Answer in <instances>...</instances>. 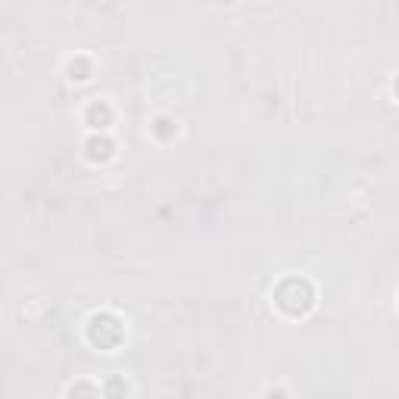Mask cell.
Masks as SVG:
<instances>
[{
	"label": "cell",
	"instance_id": "1",
	"mask_svg": "<svg viewBox=\"0 0 399 399\" xmlns=\"http://www.w3.org/2000/svg\"><path fill=\"white\" fill-rule=\"evenodd\" d=\"M275 303L287 315H306L312 309V303H315V291H312V284L306 278H287L278 284Z\"/></svg>",
	"mask_w": 399,
	"mask_h": 399
},
{
	"label": "cell",
	"instance_id": "4",
	"mask_svg": "<svg viewBox=\"0 0 399 399\" xmlns=\"http://www.w3.org/2000/svg\"><path fill=\"white\" fill-rule=\"evenodd\" d=\"M88 156L91 159H109V156H113V140L109 137H91L88 140Z\"/></svg>",
	"mask_w": 399,
	"mask_h": 399
},
{
	"label": "cell",
	"instance_id": "5",
	"mask_svg": "<svg viewBox=\"0 0 399 399\" xmlns=\"http://www.w3.org/2000/svg\"><path fill=\"white\" fill-rule=\"evenodd\" d=\"M69 399H103V387H94L88 381H78V384L69 390Z\"/></svg>",
	"mask_w": 399,
	"mask_h": 399
},
{
	"label": "cell",
	"instance_id": "6",
	"mask_svg": "<svg viewBox=\"0 0 399 399\" xmlns=\"http://www.w3.org/2000/svg\"><path fill=\"white\" fill-rule=\"evenodd\" d=\"M128 396V384L125 378H109L103 384V399H125Z\"/></svg>",
	"mask_w": 399,
	"mask_h": 399
},
{
	"label": "cell",
	"instance_id": "2",
	"mask_svg": "<svg viewBox=\"0 0 399 399\" xmlns=\"http://www.w3.org/2000/svg\"><path fill=\"white\" fill-rule=\"evenodd\" d=\"M122 337H125V327H122V322L113 315V312H100V315H94L88 322V340L94 343V347L113 349Z\"/></svg>",
	"mask_w": 399,
	"mask_h": 399
},
{
	"label": "cell",
	"instance_id": "3",
	"mask_svg": "<svg viewBox=\"0 0 399 399\" xmlns=\"http://www.w3.org/2000/svg\"><path fill=\"white\" fill-rule=\"evenodd\" d=\"M109 119H113V109H109L106 103H91V109H88V125L91 128H106Z\"/></svg>",
	"mask_w": 399,
	"mask_h": 399
}]
</instances>
